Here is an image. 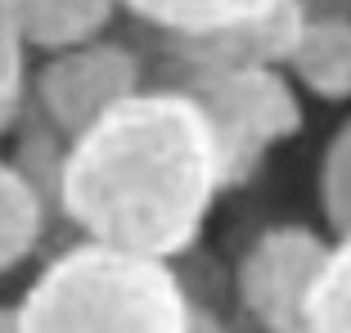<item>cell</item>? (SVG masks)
Returning a JSON list of instances; mask_svg holds the SVG:
<instances>
[{"instance_id": "6da1fadb", "label": "cell", "mask_w": 351, "mask_h": 333, "mask_svg": "<svg viewBox=\"0 0 351 333\" xmlns=\"http://www.w3.org/2000/svg\"><path fill=\"white\" fill-rule=\"evenodd\" d=\"M226 194L217 131L171 82L135 90L63 145L59 217L95 243L176 261Z\"/></svg>"}, {"instance_id": "7a4b0ae2", "label": "cell", "mask_w": 351, "mask_h": 333, "mask_svg": "<svg viewBox=\"0 0 351 333\" xmlns=\"http://www.w3.org/2000/svg\"><path fill=\"white\" fill-rule=\"evenodd\" d=\"M198 302L171 261L77 239L14 306L19 333H194Z\"/></svg>"}, {"instance_id": "3957f363", "label": "cell", "mask_w": 351, "mask_h": 333, "mask_svg": "<svg viewBox=\"0 0 351 333\" xmlns=\"http://www.w3.org/2000/svg\"><path fill=\"white\" fill-rule=\"evenodd\" d=\"M171 86L189 90L203 104L226 162V189L248 185L270 149L302 131V99L293 90V77L270 63L198 68L171 77Z\"/></svg>"}, {"instance_id": "277c9868", "label": "cell", "mask_w": 351, "mask_h": 333, "mask_svg": "<svg viewBox=\"0 0 351 333\" xmlns=\"http://www.w3.org/2000/svg\"><path fill=\"white\" fill-rule=\"evenodd\" d=\"M145 82H149L145 50L113 41L104 32L95 41L45 54V63L32 77V99H36V117L50 131L73 140L90 122H99L108 108L131 99L135 90H145Z\"/></svg>"}, {"instance_id": "5b68a950", "label": "cell", "mask_w": 351, "mask_h": 333, "mask_svg": "<svg viewBox=\"0 0 351 333\" xmlns=\"http://www.w3.org/2000/svg\"><path fill=\"white\" fill-rule=\"evenodd\" d=\"M333 239L311 225H270L234 266V297L261 333H311V288L329 261Z\"/></svg>"}, {"instance_id": "8992f818", "label": "cell", "mask_w": 351, "mask_h": 333, "mask_svg": "<svg viewBox=\"0 0 351 333\" xmlns=\"http://www.w3.org/2000/svg\"><path fill=\"white\" fill-rule=\"evenodd\" d=\"M284 73L315 99H351V18H306L293 36Z\"/></svg>"}, {"instance_id": "52a82bcc", "label": "cell", "mask_w": 351, "mask_h": 333, "mask_svg": "<svg viewBox=\"0 0 351 333\" xmlns=\"http://www.w3.org/2000/svg\"><path fill=\"white\" fill-rule=\"evenodd\" d=\"M117 10H122V0H10V14L27 50L41 54L104 36L113 27Z\"/></svg>"}, {"instance_id": "ba28073f", "label": "cell", "mask_w": 351, "mask_h": 333, "mask_svg": "<svg viewBox=\"0 0 351 333\" xmlns=\"http://www.w3.org/2000/svg\"><path fill=\"white\" fill-rule=\"evenodd\" d=\"M50 230V198L19 166V158L0 153V275L19 271L41 248Z\"/></svg>"}, {"instance_id": "9c48e42d", "label": "cell", "mask_w": 351, "mask_h": 333, "mask_svg": "<svg viewBox=\"0 0 351 333\" xmlns=\"http://www.w3.org/2000/svg\"><path fill=\"white\" fill-rule=\"evenodd\" d=\"M279 5L284 0H122V10L145 32H167V36L239 27V23H252Z\"/></svg>"}, {"instance_id": "30bf717a", "label": "cell", "mask_w": 351, "mask_h": 333, "mask_svg": "<svg viewBox=\"0 0 351 333\" xmlns=\"http://www.w3.org/2000/svg\"><path fill=\"white\" fill-rule=\"evenodd\" d=\"M311 333H351V234H338L306 306Z\"/></svg>"}, {"instance_id": "8fae6325", "label": "cell", "mask_w": 351, "mask_h": 333, "mask_svg": "<svg viewBox=\"0 0 351 333\" xmlns=\"http://www.w3.org/2000/svg\"><path fill=\"white\" fill-rule=\"evenodd\" d=\"M315 189H320V212L324 225L333 230V239L351 234V117L333 131L329 149H324Z\"/></svg>"}, {"instance_id": "7c38bea8", "label": "cell", "mask_w": 351, "mask_h": 333, "mask_svg": "<svg viewBox=\"0 0 351 333\" xmlns=\"http://www.w3.org/2000/svg\"><path fill=\"white\" fill-rule=\"evenodd\" d=\"M27 99V41L10 14V0H0V131H10Z\"/></svg>"}, {"instance_id": "4fadbf2b", "label": "cell", "mask_w": 351, "mask_h": 333, "mask_svg": "<svg viewBox=\"0 0 351 333\" xmlns=\"http://www.w3.org/2000/svg\"><path fill=\"white\" fill-rule=\"evenodd\" d=\"M306 18H351V0H293Z\"/></svg>"}, {"instance_id": "5bb4252c", "label": "cell", "mask_w": 351, "mask_h": 333, "mask_svg": "<svg viewBox=\"0 0 351 333\" xmlns=\"http://www.w3.org/2000/svg\"><path fill=\"white\" fill-rule=\"evenodd\" d=\"M194 333H230L226 324L217 320V315L207 311V306H198V320H194Z\"/></svg>"}, {"instance_id": "9a60e30c", "label": "cell", "mask_w": 351, "mask_h": 333, "mask_svg": "<svg viewBox=\"0 0 351 333\" xmlns=\"http://www.w3.org/2000/svg\"><path fill=\"white\" fill-rule=\"evenodd\" d=\"M0 333H19L14 329V311H5V306H0Z\"/></svg>"}]
</instances>
